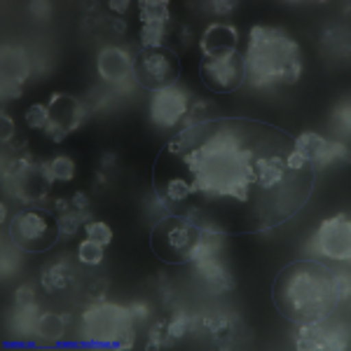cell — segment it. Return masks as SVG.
Returning a JSON list of instances; mask_svg holds the SVG:
<instances>
[{
    "label": "cell",
    "instance_id": "obj_1",
    "mask_svg": "<svg viewBox=\"0 0 351 351\" xmlns=\"http://www.w3.org/2000/svg\"><path fill=\"white\" fill-rule=\"evenodd\" d=\"M316 169L295 136L248 117H211L180 129L152 164V190L169 216L206 234L276 230L307 206Z\"/></svg>",
    "mask_w": 351,
    "mask_h": 351
},
{
    "label": "cell",
    "instance_id": "obj_2",
    "mask_svg": "<svg viewBox=\"0 0 351 351\" xmlns=\"http://www.w3.org/2000/svg\"><path fill=\"white\" fill-rule=\"evenodd\" d=\"M271 302L286 321L298 326L324 324L339 302L337 279L316 260H295L276 274Z\"/></svg>",
    "mask_w": 351,
    "mask_h": 351
},
{
    "label": "cell",
    "instance_id": "obj_3",
    "mask_svg": "<svg viewBox=\"0 0 351 351\" xmlns=\"http://www.w3.org/2000/svg\"><path fill=\"white\" fill-rule=\"evenodd\" d=\"M246 77L258 87L293 84L302 73V52L298 43L279 26H253L246 49Z\"/></svg>",
    "mask_w": 351,
    "mask_h": 351
},
{
    "label": "cell",
    "instance_id": "obj_4",
    "mask_svg": "<svg viewBox=\"0 0 351 351\" xmlns=\"http://www.w3.org/2000/svg\"><path fill=\"white\" fill-rule=\"evenodd\" d=\"M150 248L162 263L185 265L199 256L202 230L180 216H167L152 228Z\"/></svg>",
    "mask_w": 351,
    "mask_h": 351
},
{
    "label": "cell",
    "instance_id": "obj_5",
    "mask_svg": "<svg viewBox=\"0 0 351 351\" xmlns=\"http://www.w3.org/2000/svg\"><path fill=\"white\" fill-rule=\"evenodd\" d=\"M61 237V220L47 208H24L10 223V239L26 253H45Z\"/></svg>",
    "mask_w": 351,
    "mask_h": 351
},
{
    "label": "cell",
    "instance_id": "obj_6",
    "mask_svg": "<svg viewBox=\"0 0 351 351\" xmlns=\"http://www.w3.org/2000/svg\"><path fill=\"white\" fill-rule=\"evenodd\" d=\"M134 77L148 92L176 87L180 77V59L171 47H143L134 56Z\"/></svg>",
    "mask_w": 351,
    "mask_h": 351
},
{
    "label": "cell",
    "instance_id": "obj_7",
    "mask_svg": "<svg viewBox=\"0 0 351 351\" xmlns=\"http://www.w3.org/2000/svg\"><path fill=\"white\" fill-rule=\"evenodd\" d=\"M202 82L216 94L237 92L246 82V61L239 49H223V52L202 54L199 64Z\"/></svg>",
    "mask_w": 351,
    "mask_h": 351
},
{
    "label": "cell",
    "instance_id": "obj_8",
    "mask_svg": "<svg viewBox=\"0 0 351 351\" xmlns=\"http://www.w3.org/2000/svg\"><path fill=\"white\" fill-rule=\"evenodd\" d=\"M47 108H49V124L45 129V134L52 141H56V143H61L68 134L75 132L84 122V117H87L84 106L68 94H54L52 101L47 104Z\"/></svg>",
    "mask_w": 351,
    "mask_h": 351
},
{
    "label": "cell",
    "instance_id": "obj_9",
    "mask_svg": "<svg viewBox=\"0 0 351 351\" xmlns=\"http://www.w3.org/2000/svg\"><path fill=\"white\" fill-rule=\"evenodd\" d=\"M190 110V99L183 89L169 87L162 92H155V99L150 104V115L160 127H173L180 122Z\"/></svg>",
    "mask_w": 351,
    "mask_h": 351
},
{
    "label": "cell",
    "instance_id": "obj_10",
    "mask_svg": "<svg viewBox=\"0 0 351 351\" xmlns=\"http://www.w3.org/2000/svg\"><path fill=\"white\" fill-rule=\"evenodd\" d=\"M349 230H351V225H349L347 213H337V216H332L330 220H326L319 232L321 251L335 260H349V251H351Z\"/></svg>",
    "mask_w": 351,
    "mask_h": 351
},
{
    "label": "cell",
    "instance_id": "obj_11",
    "mask_svg": "<svg viewBox=\"0 0 351 351\" xmlns=\"http://www.w3.org/2000/svg\"><path fill=\"white\" fill-rule=\"evenodd\" d=\"M298 141H300V145H302L307 160L311 162V167L316 169V173H319V169L326 167L328 162L342 160V157L347 160V148H342L339 143H332V141L321 138V136H316V134H302Z\"/></svg>",
    "mask_w": 351,
    "mask_h": 351
},
{
    "label": "cell",
    "instance_id": "obj_12",
    "mask_svg": "<svg viewBox=\"0 0 351 351\" xmlns=\"http://www.w3.org/2000/svg\"><path fill=\"white\" fill-rule=\"evenodd\" d=\"M96 68H99L101 80L115 84V82L127 80L129 73H134V61H132V56L120 47H106V49H101L99 59H96Z\"/></svg>",
    "mask_w": 351,
    "mask_h": 351
},
{
    "label": "cell",
    "instance_id": "obj_13",
    "mask_svg": "<svg viewBox=\"0 0 351 351\" xmlns=\"http://www.w3.org/2000/svg\"><path fill=\"white\" fill-rule=\"evenodd\" d=\"M237 31L228 24H213L204 31L202 36V54H211V52H223V49H234L237 47Z\"/></svg>",
    "mask_w": 351,
    "mask_h": 351
},
{
    "label": "cell",
    "instance_id": "obj_14",
    "mask_svg": "<svg viewBox=\"0 0 351 351\" xmlns=\"http://www.w3.org/2000/svg\"><path fill=\"white\" fill-rule=\"evenodd\" d=\"M28 77V61L21 47H5L3 49V80L5 92L10 84H24Z\"/></svg>",
    "mask_w": 351,
    "mask_h": 351
},
{
    "label": "cell",
    "instance_id": "obj_15",
    "mask_svg": "<svg viewBox=\"0 0 351 351\" xmlns=\"http://www.w3.org/2000/svg\"><path fill=\"white\" fill-rule=\"evenodd\" d=\"M45 173H47V180H64V183H68V180L75 178V162L66 155H59L49 164H45Z\"/></svg>",
    "mask_w": 351,
    "mask_h": 351
},
{
    "label": "cell",
    "instance_id": "obj_16",
    "mask_svg": "<svg viewBox=\"0 0 351 351\" xmlns=\"http://www.w3.org/2000/svg\"><path fill=\"white\" fill-rule=\"evenodd\" d=\"M141 24H169V3L167 0H148L141 3Z\"/></svg>",
    "mask_w": 351,
    "mask_h": 351
},
{
    "label": "cell",
    "instance_id": "obj_17",
    "mask_svg": "<svg viewBox=\"0 0 351 351\" xmlns=\"http://www.w3.org/2000/svg\"><path fill=\"white\" fill-rule=\"evenodd\" d=\"M64 330H66V321L61 319L59 314H45L40 321H38V335L45 337V339H56L64 337Z\"/></svg>",
    "mask_w": 351,
    "mask_h": 351
},
{
    "label": "cell",
    "instance_id": "obj_18",
    "mask_svg": "<svg viewBox=\"0 0 351 351\" xmlns=\"http://www.w3.org/2000/svg\"><path fill=\"white\" fill-rule=\"evenodd\" d=\"M77 258H80L82 265L96 267V265L104 263V243H99L94 239H84L80 246H77Z\"/></svg>",
    "mask_w": 351,
    "mask_h": 351
},
{
    "label": "cell",
    "instance_id": "obj_19",
    "mask_svg": "<svg viewBox=\"0 0 351 351\" xmlns=\"http://www.w3.org/2000/svg\"><path fill=\"white\" fill-rule=\"evenodd\" d=\"M24 120H26V127L28 129H36V132H45V129H47V124H49V108H47V106H43V104L31 106V108L26 110Z\"/></svg>",
    "mask_w": 351,
    "mask_h": 351
},
{
    "label": "cell",
    "instance_id": "obj_20",
    "mask_svg": "<svg viewBox=\"0 0 351 351\" xmlns=\"http://www.w3.org/2000/svg\"><path fill=\"white\" fill-rule=\"evenodd\" d=\"M84 232H87V239H94V241L104 243V246H108V243L112 241V230L106 223H101V220H92V223H87L84 225Z\"/></svg>",
    "mask_w": 351,
    "mask_h": 351
},
{
    "label": "cell",
    "instance_id": "obj_21",
    "mask_svg": "<svg viewBox=\"0 0 351 351\" xmlns=\"http://www.w3.org/2000/svg\"><path fill=\"white\" fill-rule=\"evenodd\" d=\"M16 302H19V304L33 302V291H31V286H21L19 291H16Z\"/></svg>",
    "mask_w": 351,
    "mask_h": 351
},
{
    "label": "cell",
    "instance_id": "obj_22",
    "mask_svg": "<svg viewBox=\"0 0 351 351\" xmlns=\"http://www.w3.org/2000/svg\"><path fill=\"white\" fill-rule=\"evenodd\" d=\"M12 134H14V124H12V117L3 115V138H5V141H10V138H12Z\"/></svg>",
    "mask_w": 351,
    "mask_h": 351
},
{
    "label": "cell",
    "instance_id": "obj_23",
    "mask_svg": "<svg viewBox=\"0 0 351 351\" xmlns=\"http://www.w3.org/2000/svg\"><path fill=\"white\" fill-rule=\"evenodd\" d=\"M213 10H216V12H230V10H234V3H218V5H213Z\"/></svg>",
    "mask_w": 351,
    "mask_h": 351
},
{
    "label": "cell",
    "instance_id": "obj_24",
    "mask_svg": "<svg viewBox=\"0 0 351 351\" xmlns=\"http://www.w3.org/2000/svg\"><path fill=\"white\" fill-rule=\"evenodd\" d=\"M112 5V10H115V12H124V10L129 8V3H110Z\"/></svg>",
    "mask_w": 351,
    "mask_h": 351
}]
</instances>
